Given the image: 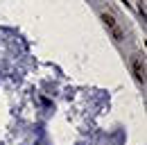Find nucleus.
Instances as JSON below:
<instances>
[{
  "instance_id": "f257e3e1",
  "label": "nucleus",
  "mask_w": 147,
  "mask_h": 145,
  "mask_svg": "<svg viewBox=\"0 0 147 145\" xmlns=\"http://www.w3.org/2000/svg\"><path fill=\"white\" fill-rule=\"evenodd\" d=\"M102 20H104V25H107V27L111 30V34L115 36L118 41H120V39L125 36V34H122V30H120V25H118V20L111 16V14H107V12H104V14H102Z\"/></svg>"
},
{
  "instance_id": "f03ea898",
  "label": "nucleus",
  "mask_w": 147,
  "mask_h": 145,
  "mask_svg": "<svg viewBox=\"0 0 147 145\" xmlns=\"http://www.w3.org/2000/svg\"><path fill=\"white\" fill-rule=\"evenodd\" d=\"M134 75H136V79H138V82H143V84H145V61H143L140 57H136V59H134Z\"/></svg>"
}]
</instances>
